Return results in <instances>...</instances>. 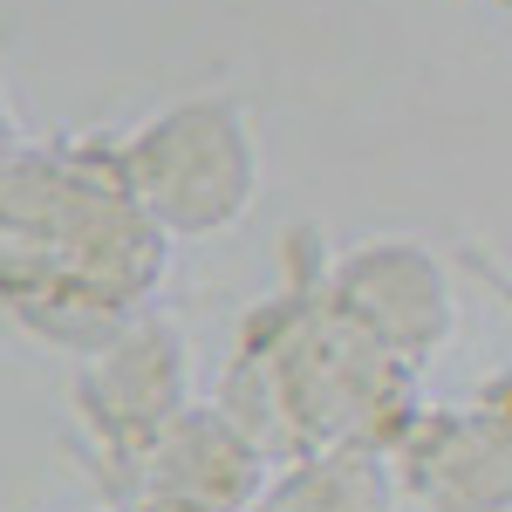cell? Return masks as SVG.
Instances as JSON below:
<instances>
[{
  "mask_svg": "<svg viewBox=\"0 0 512 512\" xmlns=\"http://www.w3.org/2000/svg\"><path fill=\"white\" fill-rule=\"evenodd\" d=\"M321 246L315 226H294L280 253V287L246 308L233 362L219 376L212 410L239 424L267 451V465L308 458L328 444L390 451V437L424 403L417 376L390 362L376 342H362L321 294Z\"/></svg>",
  "mask_w": 512,
  "mask_h": 512,
  "instance_id": "obj_2",
  "label": "cell"
},
{
  "mask_svg": "<svg viewBox=\"0 0 512 512\" xmlns=\"http://www.w3.org/2000/svg\"><path fill=\"white\" fill-rule=\"evenodd\" d=\"M110 158L130 205L151 219L164 246L233 233L267 185L253 110L233 89H198L130 123L123 137L110 130Z\"/></svg>",
  "mask_w": 512,
  "mask_h": 512,
  "instance_id": "obj_3",
  "label": "cell"
},
{
  "mask_svg": "<svg viewBox=\"0 0 512 512\" xmlns=\"http://www.w3.org/2000/svg\"><path fill=\"white\" fill-rule=\"evenodd\" d=\"M267 451L253 444V437L226 424L212 403H185L164 437L151 444V458H144V472H137V492H158V499H185V506H205V512H246L260 506V492H267ZM130 492V499H137ZM123 499V506H130Z\"/></svg>",
  "mask_w": 512,
  "mask_h": 512,
  "instance_id": "obj_7",
  "label": "cell"
},
{
  "mask_svg": "<svg viewBox=\"0 0 512 512\" xmlns=\"http://www.w3.org/2000/svg\"><path fill=\"white\" fill-rule=\"evenodd\" d=\"M96 512H110V506H96Z\"/></svg>",
  "mask_w": 512,
  "mask_h": 512,
  "instance_id": "obj_13",
  "label": "cell"
},
{
  "mask_svg": "<svg viewBox=\"0 0 512 512\" xmlns=\"http://www.w3.org/2000/svg\"><path fill=\"white\" fill-rule=\"evenodd\" d=\"M171 246L130 205L110 130L21 144L0 164V315L41 349L89 355L158 308Z\"/></svg>",
  "mask_w": 512,
  "mask_h": 512,
  "instance_id": "obj_1",
  "label": "cell"
},
{
  "mask_svg": "<svg viewBox=\"0 0 512 512\" xmlns=\"http://www.w3.org/2000/svg\"><path fill=\"white\" fill-rule=\"evenodd\" d=\"M28 137H21V117H14V103H7V82H0V164L14 158Z\"/></svg>",
  "mask_w": 512,
  "mask_h": 512,
  "instance_id": "obj_9",
  "label": "cell"
},
{
  "mask_svg": "<svg viewBox=\"0 0 512 512\" xmlns=\"http://www.w3.org/2000/svg\"><path fill=\"white\" fill-rule=\"evenodd\" d=\"M321 294L362 342H376L410 376H424L437 355L451 349V335H458L451 267L424 239L376 233V239H355L342 253H328L321 260Z\"/></svg>",
  "mask_w": 512,
  "mask_h": 512,
  "instance_id": "obj_5",
  "label": "cell"
},
{
  "mask_svg": "<svg viewBox=\"0 0 512 512\" xmlns=\"http://www.w3.org/2000/svg\"><path fill=\"white\" fill-rule=\"evenodd\" d=\"M485 7H506V0H485Z\"/></svg>",
  "mask_w": 512,
  "mask_h": 512,
  "instance_id": "obj_12",
  "label": "cell"
},
{
  "mask_svg": "<svg viewBox=\"0 0 512 512\" xmlns=\"http://www.w3.org/2000/svg\"><path fill=\"white\" fill-rule=\"evenodd\" d=\"M260 499L274 512H403L390 458L362 451V444H328V451L274 465Z\"/></svg>",
  "mask_w": 512,
  "mask_h": 512,
  "instance_id": "obj_8",
  "label": "cell"
},
{
  "mask_svg": "<svg viewBox=\"0 0 512 512\" xmlns=\"http://www.w3.org/2000/svg\"><path fill=\"white\" fill-rule=\"evenodd\" d=\"M246 512H274V506H267V499H260V506H246Z\"/></svg>",
  "mask_w": 512,
  "mask_h": 512,
  "instance_id": "obj_11",
  "label": "cell"
},
{
  "mask_svg": "<svg viewBox=\"0 0 512 512\" xmlns=\"http://www.w3.org/2000/svg\"><path fill=\"white\" fill-rule=\"evenodd\" d=\"M117 512H205V506H185V499H158V492H137L130 506H117Z\"/></svg>",
  "mask_w": 512,
  "mask_h": 512,
  "instance_id": "obj_10",
  "label": "cell"
},
{
  "mask_svg": "<svg viewBox=\"0 0 512 512\" xmlns=\"http://www.w3.org/2000/svg\"><path fill=\"white\" fill-rule=\"evenodd\" d=\"M185 403H192V342L164 308L137 315L103 349L76 355L69 424H76V451L89 465V478L103 485L110 512L137 492L151 444Z\"/></svg>",
  "mask_w": 512,
  "mask_h": 512,
  "instance_id": "obj_4",
  "label": "cell"
},
{
  "mask_svg": "<svg viewBox=\"0 0 512 512\" xmlns=\"http://www.w3.org/2000/svg\"><path fill=\"white\" fill-rule=\"evenodd\" d=\"M383 458L396 499L424 512H512V376H485L465 403H417Z\"/></svg>",
  "mask_w": 512,
  "mask_h": 512,
  "instance_id": "obj_6",
  "label": "cell"
}]
</instances>
